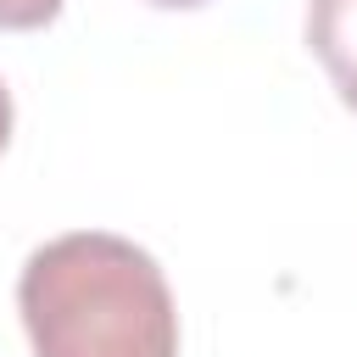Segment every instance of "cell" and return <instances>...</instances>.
<instances>
[{"label": "cell", "mask_w": 357, "mask_h": 357, "mask_svg": "<svg viewBox=\"0 0 357 357\" xmlns=\"http://www.w3.org/2000/svg\"><path fill=\"white\" fill-rule=\"evenodd\" d=\"M33 357H178L173 290L151 251L78 229L39 245L17 279Z\"/></svg>", "instance_id": "1"}, {"label": "cell", "mask_w": 357, "mask_h": 357, "mask_svg": "<svg viewBox=\"0 0 357 357\" xmlns=\"http://www.w3.org/2000/svg\"><path fill=\"white\" fill-rule=\"evenodd\" d=\"M307 45L346 112H357V0H307Z\"/></svg>", "instance_id": "2"}, {"label": "cell", "mask_w": 357, "mask_h": 357, "mask_svg": "<svg viewBox=\"0 0 357 357\" xmlns=\"http://www.w3.org/2000/svg\"><path fill=\"white\" fill-rule=\"evenodd\" d=\"M67 0H0V28H45Z\"/></svg>", "instance_id": "3"}, {"label": "cell", "mask_w": 357, "mask_h": 357, "mask_svg": "<svg viewBox=\"0 0 357 357\" xmlns=\"http://www.w3.org/2000/svg\"><path fill=\"white\" fill-rule=\"evenodd\" d=\"M6 139H11V95L0 84V151H6Z\"/></svg>", "instance_id": "4"}, {"label": "cell", "mask_w": 357, "mask_h": 357, "mask_svg": "<svg viewBox=\"0 0 357 357\" xmlns=\"http://www.w3.org/2000/svg\"><path fill=\"white\" fill-rule=\"evenodd\" d=\"M145 6H162V11H190V6H206V0H145Z\"/></svg>", "instance_id": "5"}]
</instances>
